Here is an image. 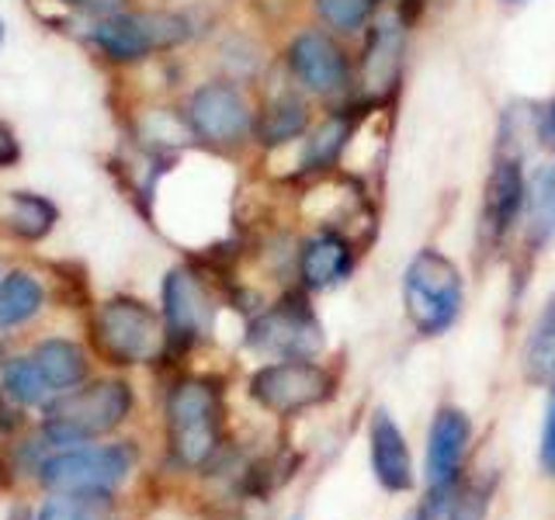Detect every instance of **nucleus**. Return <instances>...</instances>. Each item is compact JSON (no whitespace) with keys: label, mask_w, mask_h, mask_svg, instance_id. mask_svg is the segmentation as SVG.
I'll return each mask as SVG.
<instances>
[{"label":"nucleus","mask_w":555,"mask_h":520,"mask_svg":"<svg viewBox=\"0 0 555 520\" xmlns=\"http://www.w3.org/2000/svg\"><path fill=\"white\" fill-rule=\"evenodd\" d=\"M465 302L462 274L441 250H421L403 271V309L416 334L438 337L455 326Z\"/></svg>","instance_id":"obj_1"},{"label":"nucleus","mask_w":555,"mask_h":520,"mask_svg":"<svg viewBox=\"0 0 555 520\" xmlns=\"http://www.w3.org/2000/svg\"><path fill=\"white\" fill-rule=\"evenodd\" d=\"M129 410H132V392L126 381L104 378L87 389L63 392V399L49 403L42 433L49 444L77 447L98 438V433H108L112 427H118L129 416Z\"/></svg>","instance_id":"obj_2"},{"label":"nucleus","mask_w":555,"mask_h":520,"mask_svg":"<svg viewBox=\"0 0 555 520\" xmlns=\"http://www.w3.org/2000/svg\"><path fill=\"white\" fill-rule=\"evenodd\" d=\"M222 427L219 389L212 381L188 378L173 386L167 399V438L170 455L188 468H198L216 455Z\"/></svg>","instance_id":"obj_3"},{"label":"nucleus","mask_w":555,"mask_h":520,"mask_svg":"<svg viewBox=\"0 0 555 520\" xmlns=\"http://www.w3.org/2000/svg\"><path fill=\"white\" fill-rule=\"evenodd\" d=\"M188 35H191V28L181 14H167V11L126 14V11H115V14H104L101 22L91 28V42L115 63H139L156 49L181 46Z\"/></svg>","instance_id":"obj_4"},{"label":"nucleus","mask_w":555,"mask_h":520,"mask_svg":"<svg viewBox=\"0 0 555 520\" xmlns=\"http://www.w3.org/2000/svg\"><path fill=\"white\" fill-rule=\"evenodd\" d=\"M129 468H132V451L126 444H108V447L77 444L42 461L39 479L52 493L98 496V493H112L129 476Z\"/></svg>","instance_id":"obj_5"},{"label":"nucleus","mask_w":555,"mask_h":520,"mask_svg":"<svg viewBox=\"0 0 555 520\" xmlns=\"http://www.w3.org/2000/svg\"><path fill=\"white\" fill-rule=\"evenodd\" d=\"M334 392V375L312 358H282L264 364L250 378V395L271 413H299L330 399Z\"/></svg>","instance_id":"obj_6"},{"label":"nucleus","mask_w":555,"mask_h":520,"mask_svg":"<svg viewBox=\"0 0 555 520\" xmlns=\"http://www.w3.org/2000/svg\"><path fill=\"white\" fill-rule=\"evenodd\" d=\"M188 126L208 146H236L254 132L250 101L233 80H208L188 98Z\"/></svg>","instance_id":"obj_7"},{"label":"nucleus","mask_w":555,"mask_h":520,"mask_svg":"<svg viewBox=\"0 0 555 520\" xmlns=\"http://www.w3.org/2000/svg\"><path fill=\"white\" fill-rule=\"evenodd\" d=\"M98 343L115 364H143L160 351L164 329L150 306L135 299H112L98 312Z\"/></svg>","instance_id":"obj_8"},{"label":"nucleus","mask_w":555,"mask_h":520,"mask_svg":"<svg viewBox=\"0 0 555 520\" xmlns=\"http://www.w3.org/2000/svg\"><path fill=\"white\" fill-rule=\"evenodd\" d=\"M288 74L299 80L309 94H337L347 87V77H351V63H347V52L340 49V42L334 35H326L320 28H306L288 42L285 52Z\"/></svg>","instance_id":"obj_9"},{"label":"nucleus","mask_w":555,"mask_h":520,"mask_svg":"<svg viewBox=\"0 0 555 520\" xmlns=\"http://www.w3.org/2000/svg\"><path fill=\"white\" fill-rule=\"evenodd\" d=\"M247 340L257 351L278 358H312L323 347L320 323L302 299H288L254 320Z\"/></svg>","instance_id":"obj_10"},{"label":"nucleus","mask_w":555,"mask_h":520,"mask_svg":"<svg viewBox=\"0 0 555 520\" xmlns=\"http://www.w3.org/2000/svg\"><path fill=\"white\" fill-rule=\"evenodd\" d=\"M468 441H473V424L455 406H441L434 413V424L427 430V485L430 496L451 499L459 485V472L465 461Z\"/></svg>","instance_id":"obj_11"},{"label":"nucleus","mask_w":555,"mask_h":520,"mask_svg":"<svg viewBox=\"0 0 555 520\" xmlns=\"http://www.w3.org/2000/svg\"><path fill=\"white\" fill-rule=\"evenodd\" d=\"M528 208V181L520 170L517 156H496V164L486 178V195H482V230L493 243L507 236L520 212Z\"/></svg>","instance_id":"obj_12"},{"label":"nucleus","mask_w":555,"mask_h":520,"mask_svg":"<svg viewBox=\"0 0 555 520\" xmlns=\"http://www.w3.org/2000/svg\"><path fill=\"white\" fill-rule=\"evenodd\" d=\"M369 447H372V472H375L382 490H389V493H410L413 490L410 444H406L403 430L396 427V420H392L386 410H378L372 416Z\"/></svg>","instance_id":"obj_13"},{"label":"nucleus","mask_w":555,"mask_h":520,"mask_svg":"<svg viewBox=\"0 0 555 520\" xmlns=\"http://www.w3.org/2000/svg\"><path fill=\"white\" fill-rule=\"evenodd\" d=\"M202 291H198V282L191 277L184 268L170 271L167 282H164V323H167V337L170 343H191L198 337L202 329Z\"/></svg>","instance_id":"obj_14"},{"label":"nucleus","mask_w":555,"mask_h":520,"mask_svg":"<svg viewBox=\"0 0 555 520\" xmlns=\"http://www.w3.org/2000/svg\"><path fill=\"white\" fill-rule=\"evenodd\" d=\"M354 268V253L351 243L337 233H317L306 239V247L299 253V274L309 288H330L344 282Z\"/></svg>","instance_id":"obj_15"},{"label":"nucleus","mask_w":555,"mask_h":520,"mask_svg":"<svg viewBox=\"0 0 555 520\" xmlns=\"http://www.w3.org/2000/svg\"><path fill=\"white\" fill-rule=\"evenodd\" d=\"M399 66H403V25L386 17L372 28V42L364 49V83L382 91L399 77Z\"/></svg>","instance_id":"obj_16"},{"label":"nucleus","mask_w":555,"mask_h":520,"mask_svg":"<svg viewBox=\"0 0 555 520\" xmlns=\"http://www.w3.org/2000/svg\"><path fill=\"white\" fill-rule=\"evenodd\" d=\"M309 126V108L302 98L295 94H282L274 98L260 118H254V132L264 146H285L292 139H299Z\"/></svg>","instance_id":"obj_17"},{"label":"nucleus","mask_w":555,"mask_h":520,"mask_svg":"<svg viewBox=\"0 0 555 520\" xmlns=\"http://www.w3.org/2000/svg\"><path fill=\"white\" fill-rule=\"evenodd\" d=\"M35 364L42 368L52 392H66L87 378V354L74 340H46L35 347Z\"/></svg>","instance_id":"obj_18"},{"label":"nucleus","mask_w":555,"mask_h":520,"mask_svg":"<svg viewBox=\"0 0 555 520\" xmlns=\"http://www.w3.org/2000/svg\"><path fill=\"white\" fill-rule=\"evenodd\" d=\"M42 302L46 291L39 285V277H31L28 271H11L0 282V329L28 323L42 309Z\"/></svg>","instance_id":"obj_19"},{"label":"nucleus","mask_w":555,"mask_h":520,"mask_svg":"<svg viewBox=\"0 0 555 520\" xmlns=\"http://www.w3.org/2000/svg\"><path fill=\"white\" fill-rule=\"evenodd\" d=\"M8 225L22 239H42L56 225V205L42 195H31V191H14Z\"/></svg>","instance_id":"obj_20"},{"label":"nucleus","mask_w":555,"mask_h":520,"mask_svg":"<svg viewBox=\"0 0 555 520\" xmlns=\"http://www.w3.org/2000/svg\"><path fill=\"white\" fill-rule=\"evenodd\" d=\"M4 389L22 406H49L52 395H56L49 381H46L42 368L35 364V358H14V361H8V368H4Z\"/></svg>","instance_id":"obj_21"},{"label":"nucleus","mask_w":555,"mask_h":520,"mask_svg":"<svg viewBox=\"0 0 555 520\" xmlns=\"http://www.w3.org/2000/svg\"><path fill=\"white\" fill-rule=\"evenodd\" d=\"M320 22L340 35H354L375 22L382 0H312Z\"/></svg>","instance_id":"obj_22"},{"label":"nucleus","mask_w":555,"mask_h":520,"mask_svg":"<svg viewBox=\"0 0 555 520\" xmlns=\"http://www.w3.org/2000/svg\"><path fill=\"white\" fill-rule=\"evenodd\" d=\"M528 212H531V233L538 239L555 236V164L542 167L528 181Z\"/></svg>","instance_id":"obj_23"},{"label":"nucleus","mask_w":555,"mask_h":520,"mask_svg":"<svg viewBox=\"0 0 555 520\" xmlns=\"http://www.w3.org/2000/svg\"><path fill=\"white\" fill-rule=\"evenodd\" d=\"M528 372L531 378L555 375V295L548 299L545 312L538 316L531 340H528Z\"/></svg>","instance_id":"obj_24"},{"label":"nucleus","mask_w":555,"mask_h":520,"mask_svg":"<svg viewBox=\"0 0 555 520\" xmlns=\"http://www.w3.org/2000/svg\"><path fill=\"white\" fill-rule=\"evenodd\" d=\"M351 139V126L344 118H330L306 139V167H330Z\"/></svg>","instance_id":"obj_25"},{"label":"nucleus","mask_w":555,"mask_h":520,"mask_svg":"<svg viewBox=\"0 0 555 520\" xmlns=\"http://www.w3.org/2000/svg\"><path fill=\"white\" fill-rule=\"evenodd\" d=\"M490 510V490L482 482H468V485H455V493L448 499V514L451 520H482V514Z\"/></svg>","instance_id":"obj_26"},{"label":"nucleus","mask_w":555,"mask_h":520,"mask_svg":"<svg viewBox=\"0 0 555 520\" xmlns=\"http://www.w3.org/2000/svg\"><path fill=\"white\" fill-rule=\"evenodd\" d=\"M538 461L548 476H555V389H552V406L545 416V430H542V447H538Z\"/></svg>","instance_id":"obj_27"},{"label":"nucleus","mask_w":555,"mask_h":520,"mask_svg":"<svg viewBox=\"0 0 555 520\" xmlns=\"http://www.w3.org/2000/svg\"><path fill=\"white\" fill-rule=\"evenodd\" d=\"M35 520H80V514L74 510V503H66V499H49Z\"/></svg>","instance_id":"obj_28"},{"label":"nucleus","mask_w":555,"mask_h":520,"mask_svg":"<svg viewBox=\"0 0 555 520\" xmlns=\"http://www.w3.org/2000/svg\"><path fill=\"white\" fill-rule=\"evenodd\" d=\"M63 4L77 8V11H87V14H115L121 8V0H63Z\"/></svg>","instance_id":"obj_29"},{"label":"nucleus","mask_w":555,"mask_h":520,"mask_svg":"<svg viewBox=\"0 0 555 520\" xmlns=\"http://www.w3.org/2000/svg\"><path fill=\"white\" fill-rule=\"evenodd\" d=\"M448 510V499H438V496H427L424 507H416L406 520H441V514Z\"/></svg>","instance_id":"obj_30"},{"label":"nucleus","mask_w":555,"mask_h":520,"mask_svg":"<svg viewBox=\"0 0 555 520\" xmlns=\"http://www.w3.org/2000/svg\"><path fill=\"white\" fill-rule=\"evenodd\" d=\"M17 160V139H14V132L0 121V167L4 164H14Z\"/></svg>","instance_id":"obj_31"},{"label":"nucleus","mask_w":555,"mask_h":520,"mask_svg":"<svg viewBox=\"0 0 555 520\" xmlns=\"http://www.w3.org/2000/svg\"><path fill=\"white\" fill-rule=\"evenodd\" d=\"M542 139L555 146V101L548 104L545 115H542Z\"/></svg>","instance_id":"obj_32"},{"label":"nucleus","mask_w":555,"mask_h":520,"mask_svg":"<svg viewBox=\"0 0 555 520\" xmlns=\"http://www.w3.org/2000/svg\"><path fill=\"white\" fill-rule=\"evenodd\" d=\"M396 4L406 11V8H421V0H396Z\"/></svg>","instance_id":"obj_33"},{"label":"nucleus","mask_w":555,"mask_h":520,"mask_svg":"<svg viewBox=\"0 0 555 520\" xmlns=\"http://www.w3.org/2000/svg\"><path fill=\"white\" fill-rule=\"evenodd\" d=\"M503 4H528V0H503Z\"/></svg>","instance_id":"obj_34"},{"label":"nucleus","mask_w":555,"mask_h":520,"mask_svg":"<svg viewBox=\"0 0 555 520\" xmlns=\"http://www.w3.org/2000/svg\"><path fill=\"white\" fill-rule=\"evenodd\" d=\"M0 39H4V28H0Z\"/></svg>","instance_id":"obj_35"},{"label":"nucleus","mask_w":555,"mask_h":520,"mask_svg":"<svg viewBox=\"0 0 555 520\" xmlns=\"http://www.w3.org/2000/svg\"><path fill=\"white\" fill-rule=\"evenodd\" d=\"M0 282H4V274H0Z\"/></svg>","instance_id":"obj_36"}]
</instances>
